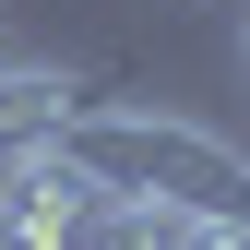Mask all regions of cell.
Returning <instances> with one entry per match:
<instances>
[{
	"label": "cell",
	"mask_w": 250,
	"mask_h": 250,
	"mask_svg": "<svg viewBox=\"0 0 250 250\" xmlns=\"http://www.w3.org/2000/svg\"><path fill=\"white\" fill-rule=\"evenodd\" d=\"M96 214H107V191H96L60 143L0 167V250H83V238H96Z\"/></svg>",
	"instance_id": "obj_1"
},
{
	"label": "cell",
	"mask_w": 250,
	"mask_h": 250,
	"mask_svg": "<svg viewBox=\"0 0 250 250\" xmlns=\"http://www.w3.org/2000/svg\"><path fill=\"white\" fill-rule=\"evenodd\" d=\"M83 107H96V83H83L72 60H0V167H12V155H48Z\"/></svg>",
	"instance_id": "obj_2"
},
{
	"label": "cell",
	"mask_w": 250,
	"mask_h": 250,
	"mask_svg": "<svg viewBox=\"0 0 250 250\" xmlns=\"http://www.w3.org/2000/svg\"><path fill=\"white\" fill-rule=\"evenodd\" d=\"M214 238V214L203 203H167V191H119L107 214H96V238L83 250H203Z\"/></svg>",
	"instance_id": "obj_3"
},
{
	"label": "cell",
	"mask_w": 250,
	"mask_h": 250,
	"mask_svg": "<svg viewBox=\"0 0 250 250\" xmlns=\"http://www.w3.org/2000/svg\"><path fill=\"white\" fill-rule=\"evenodd\" d=\"M203 250H250V227H238V214H214V238H203Z\"/></svg>",
	"instance_id": "obj_4"
},
{
	"label": "cell",
	"mask_w": 250,
	"mask_h": 250,
	"mask_svg": "<svg viewBox=\"0 0 250 250\" xmlns=\"http://www.w3.org/2000/svg\"><path fill=\"white\" fill-rule=\"evenodd\" d=\"M238 83H250V0H238Z\"/></svg>",
	"instance_id": "obj_5"
},
{
	"label": "cell",
	"mask_w": 250,
	"mask_h": 250,
	"mask_svg": "<svg viewBox=\"0 0 250 250\" xmlns=\"http://www.w3.org/2000/svg\"><path fill=\"white\" fill-rule=\"evenodd\" d=\"M179 12H203V0H179Z\"/></svg>",
	"instance_id": "obj_6"
}]
</instances>
